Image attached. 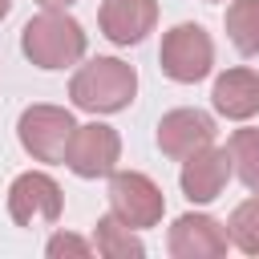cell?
Returning <instances> with one entry per match:
<instances>
[{
    "label": "cell",
    "mask_w": 259,
    "mask_h": 259,
    "mask_svg": "<svg viewBox=\"0 0 259 259\" xmlns=\"http://www.w3.org/2000/svg\"><path fill=\"white\" fill-rule=\"evenodd\" d=\"M89 36L65 8H45L20 28V53L36 69H69L85 57Z\"/></svg>",
    "instance_id": "1"
},
{
    "label": "cell",
    "mask_w": 259,
    "mask_h": 259,
    "mask_svg": "<svg viewBox=\"0 0 259 259\" xmlns=\"http://www.w3.org/2000/svg\"><path fill=\"white\" fill-rule=\"evenodd\" d=\"M134 93H138V73L121 57H93L69 81V97L85 113H117L134 101Z\"/></svg>",
    "instance_id": "2"
},
{
    "label": "cell",
    "mask_w": 259,
    "mask_h": 259,
    "mask_svg": "<svg viewBox=\"0 0 259 259\" xmlns=\"http://www.w3.org/2000/svg\"><path fill=\"white\" fill-rule=\"evenodd\" d=\"M158 61H162V73L178 85H194L202 77H210L214 69V40L202 24H174L166 36H162V49H158Z\"/></svg>",
    "instance_id": "3"
},
{
    "label": "cell",
    "mask_w": 259,
    "mask_h": 259,
    "mask_svg": "<svg viewBox=\"0 0 259 259\" xmlns=\"http://www.w3.org/2000/svg\"><path fill=\"white\" fill-rule=\"evenodd\" d=\"M109 210L125 227L146 231V227L162 223L166 198H162V186L150 174H142V170H113L109 174Z\"/></svg>",
    "instance_id": "4"
},
{
    "label": "cell",
    "mask_w": 259,
    "mask_h": 259,
    "mask_svg": "<svg viewBox=\"0 0 259 259\" xmlns=\"http://www.w3.org/2000/svg\"><path fill=\"white\" fill-rule=\"evenodd\" d=\"M77 121L69 109L61 105H28L16 121V138L24 146V154H32L36 162H65V146L73 138Z\"/></svg>",
    "instance_id": "5"
},
{
    "label": "cell",
    "mask_w": 259,
    "mask_h": 259,
    "mask_svg": "<svg viewBox=\"0 0 259 259\" xmlns=\"http://www.w3.org/2000/svg\"><path fill=\"white\" fill-rule=\"evenodd\" d=\"M65 210V194L53 174L45 170H24L8 186V214L16 227H53Z\"/></svg>",
    "instance_id": "6"
},
{
    "label": "cell",
    "mask_w": 259,
    "mask_h": 259,
    "mask_svg": "<svg viewBox=\"0 0 259 259\" xmlns=\"http://www.w3.org/2000/svg\"><path fill=\"white\" fill-rule=\"evenodd\" d=\"M117 158H121V138L113 125H101V121L77 125L65 146V166L77 178H109L117 170Z\"/></svg>",
    "instance_id": "7"
},
{
    "label": "cell",
    "mask_w": 259,
    "mask_h": 259,
    "mask_svg": "<svg viewBox=\"0 0 259 259\" xmlns=\"http://www.w3.org/2000/svg\"><path fill=\"white\" fill-rule=\"evenodd\" d=\"M227 227L202 210H186L174 219L170 235H166V247L174 259H219L227 255Z\"/></svg>",
    "instance_id": "8"
},
{
    "label": "cell",
    "mask_w": 259,
    "mask_h": 259,
    "mask_svg": "<svg viewBox=\"0 0 259 259\" xmlns=\"http://www.w3.org/2000/svg\"><path fill=\"white\" fill-rule=\"evenodd\" d=\"M214 134H219V130H214V117H210V113H202V109H170V113H162V121H158V150H162L166 158L182 162V158H190L194 150L210 146Z\"/></svg>",
    "instance_id": "9"
},
{
    "label": "cell",
    "mask_w": 259,
    "mask_h": 259,
    "mask_svg": "<svg viewBox=\"0 0 259 259\" xmlns=\"http://www.w3.org/2000/svg\"><path fill=\"white\" fill-rule=\"evenodd\" d=\"M227 178H231V154L210 142V146L194 150L190 158H182L178 186H182V194H186L190 202H214V198L223 194Z\"/></svg>",
    "instance_id": "10"
},
{
    "label": "cell",
    "mask_w": 259,
    "mask_h": 259,
    "mask_svg": "<svg viewBox=\"0 0 259 259\" xmlns=\"http://www.w3.org/2000/svg\"><path fill=\"white\" fill-rule=\"evenodd\" d=\"M97 24L113 45H142L158 24V0H101Z\"/></svg>",
    "instance_id": "11"
},
{
    "label": "cell",
    "mask_w": 259,
    "mask_h": 259,
    "mask_svg": "<svg viewBox=\"0 0 259 259\" xmlns=\"http://www.w3.org/2000/svg\"><path fill=\"white\" fill-rule=\"evenodd\" d=\"M210 105L231 117V121H247L259 113V73L255 69H227L214 77L210 89Z\"/></svg>",
    "instance_id": "12"
},
{
    "label": "cell",
    "mask_w": 259,
    "mask_h": 259,
    "mask_svg": "<svg viewBox=\"0 0 259 259\" xmlns=\"http://www.w3.org/2000/svg\"><path fill=\"white\" fill-rule=\"evenodd\" d=\"M93 247L97 255L105 259H142L146 255V243L134 235V227H125L113 210L105 219H97V231H93Z\"/></svg>",
    "instance_id": "13"
},
{
    "label": "cell",
    "mask_w": 259,
    "mask_h": 259,
    "mask_svg": "<svg viewBox=\"0 0 259 259\" xmlns=\"http://www.w3.org/2000/svg\"><path fill=\"white\" fill-rule=\"evenodd\" d=\"M223 24L243 57H259V0H231Z\"/></svg>",
    "instance_id": "14"
},
{
    "label": "cell",
    "mask_w": 259,
    "mask_h": 259,
    "mask_svg": "<svg viewBox=\"0 0 259 259\" xmlns=\"http://www.w3.org/2000/svg\"><path fill=\"white\" fill-rule=\"evenodd\" d=\"M227 154H231V170L239 174V182L251 194H259V130H235L227 142Z\"/></svg>",
    "instance_id": "15"
},
{
    "label": "cell",
    "mask_w": 259,
    "mask_h": 259,
    "mask_svg": "<svg viewBox=\"0 0 259 259\" xmlns=\"http://www.w3.org/2000/svg\"><path fill=\"white\" fill-rule=\"evenodd\" d=\"M227 239L243 251V255H259V194H251L247 202H239L227 219Z\"/></svg>",
    "instance_id": "16"
},
{
    "label": "cell",
    "mask_w": 259,
    "mask_h": 259,
    "mask_svg": "<svg viewBox=\"0 0 259 259\" xmlns=\"http://www.w3.org/2000/svg\"><path fill=\"white\" fill-rule=\"evenodd\" d=\"M45 255H49V259H65V255H73V259H89V255H93V243L81 239V235H73V231H57V235L45 243Z\"/></svg>",
    "instance_id": "17"
},
{
    "label": "cell",
    "mask_w": 259,
    "mask_h": 259,
    "mask_svg": "<svg viewBox=\"0 0 259 259\" xmlns=\"http://www.w3.org/2000/svg\"><path fill=\"white\" fill-rule=\"evenodd\" d=\"M36 4H40V8H69L73 0H36Z\"/></svg>",
    "instance_id": "18"
},
{
    "label": "cell",
    "mask_w": 259,
    "mask_h": 259,
    "mask_svg": "<svg viewBox=\"0 0 259 259\" xmlns=\"http://www.w3.org/2000/svg\"><path fill=\"white\" fill-rule=\"evenodd\" d=\"M8 12H12V0H0V20H4Z\"/></svg>",
    "instance_id": "19"
},
{
    "label": "cell",
    "mask_w": 259,
    "mask_h": 259,
    "mask_svg": "<svg viewBox=\"0 0 259 259\" xmlns=\"http://www.w3.org/2000/svg\"><path fill=\"white\" fill-rule=\"evenodd\" d=\"M210 4H219V0H210Z\"/></svg>",
    "instance_id": "20"
}]
</instances>
